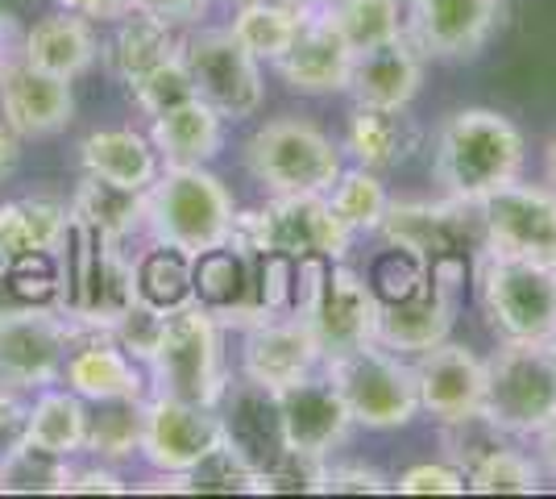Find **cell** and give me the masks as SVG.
I'll return each instance as SVG.
<instances>
[{
  "mask_svg": "<svg viewBox=\"0 0 556 499\" xmlns=\"http://www.w3.org/2000/svg\"><path fill=\"white\" fill-rule=\"evenodd\" d=\"M462 279H465L462 254L432 259L428 262V275H424V284L416 291L378 304L374 341L394 350V354H424V350L448 341L453 312H457V284Z\"/></svg>",
  "mask_w": 556,
  "mask_h": 499,
  "instance_id": "obj_10",
  "label": "cell"
},
{
  "mask_svg": "<svg viewBox=\"0 0 556 499\" xmlns=\"http://www.w3.org/2000/svg\"><path fill=\"white\" fill-rule=\"evenodd\" d=\"M325 362L320 341L300 312H278L245 329V350H241V371L266 391H282L291 383L316 375Z\"/></svg>",
  "mask_w": 556,
  "mask_h": 499,
  "instance_id": "obj_18",
  "label": "cell"
},
{
  "mask_svg": "<svg viewBox=\"0 0 556 499\" xmlns=\"http://www.w3.org/2000/svg\"><path fill=\"white\" fill-rule=\"evenodd\" d=\"M71 471H75L71 458H54V453L17 441L0 462V491H59V496H67Z\"/></svg>",
  "mask_w": 556,
  "mask_h": 499,
  "instance_id": "obj_39",
  "label": "cell"
},
{
  "mask_svg": "<svg viewBox=\"0 0 556 499\" xmlns=\"http://www.w3.org/2000/svg\"><path fill=\"white\" fill-rule=\"evenodd\" d=\"M278 400V416H282V437H287V450H303V453H328L337 450L349 437V416L345 400L337 391V383L328 375H307V379L291 383L275 391Z\"/></svg>",
  "mask_w": 556,
  "mask_h": 499,
  "instance_id": "obj_25",
  "label": "cell"
},
{
  "mask_svg": "<svg viewBox=\"0 0 556 499\" xmlns=\"http://www.w3.org/2000/svg\"><path fill=\"white\" fill-rule=\"evenodd\" d=\"M22 166V138L0 121V184H9Z\"/></svg>",
  "mask_w": 556,
  "mask_h": 499,
  "instance_id": "obj_51",
  "label": "cell"
},
{
  "mask_svg": "<svg viewBox=\"0 0 556 499\" xmlns=\"http://www.w3.org/2000/svg\"><path fill=\"white\" fill-rule=\"evenodd\" d=\"M134 271H138V296L146 304H154V309L170 312L195 300L191 259L179 254V250H170V246H159V241H154V250H146V254L134 262Z\"/></svg>",
  "mask_w": 556,
  "mask_h": 499,
  "instance_id": "obj_37",
  "label": "cell"
},
{
  "mask_svg": "<svg viewBox=\"0 0 556 499\" xmlns=\"http://www.w3.org/2000/svg\"><path fill=\"white\" fill-rule=\"evenodd\" d=\"M494 425L510 437H532L556 416L553 341H503L486 358V400Z\"/></svg>",
  "mask_w": 556,
  "mask_h": 499,
  "instance_id": "obj_7",
  "label": "cell"
},
{
  "mask_svg": "<svg viewBox=\"0 0 556 499\" xmlns=\"http://www.w3.org/2000/svg\"><path fill=\"white\" fill-rule=\"evenodd\" d=\"M71 216L84 221V225H92L100 238L121 246L146 221V191L121 188V184H109V179L84 175L75 196H71Z\"/></svg>",
  "mask_w": 556,
  "mask_h": 499,
  "instance_id": "obj_34",
  "label": "cell"
},
{
  "mask_svg": "<svg viewBox=\"0 0 556 499\" xmlns=\"http://www.w3.org/2000/svg\"><path fill=\"white\" fill-rule=\"evenodd\" d=\"M159 396H175L184 404L216 408L229 375H225V350H220V321L200 300L184 309H170L163 321V337L150 358Z\"/></svg>",
  "mask_w": 556,
  "mask_h": 499,
  "instance_id": "obj_5",
  "label": "cell"
},
{
  "mask_svg": "<svg viewBox=\"0 0 556 499\" xmlns=\"http://www.w3.org/2000/svg\"><path fill=\"white\" fill-rule=\"evenodd\" d=\"M328 204L349 234H378L382 216L391 209V196H387V184L378 179V171L357 166V171H341V179L328 191Z\"/></svg>",
  "mask_w": 556,
  "mask_h": 499,
  "instance_id": "obj_38",
  "label": "cell"
},
{
  "mask_svg": "<svg viewBox=\"0 0 556 499\" xmlns=\"http://www.w3.org/2000/svg\"><path fill=\"white\" fill-rule=\"evenodd\" d=\"M220 450V416L216 408L184 404L175 396L146 400L141 412V458L163 475H187L208 453Z\"/></svg>",
  "mask_w": 556,
  "mask_h": 499,
  "instance_id": "obj_14",
  "label": "cell"
},
{
  "mask_svg": "<svg viewBox=\"0 0 556 499\" xmlns=\"http://www.w3.org/2000/svg\"><path fill=\"white\" fill-rule=\"evenodd\" d=\"M262 259L266 254H245L232 241L212 246L191 259V284L195 300L220 321V325H257L270 309L262 300Z\"/></svg>",
  "mask_w": 556,
  "mask_h": 499,
  "instance_id": "obj_17",
  "label": "cell"
},
{
  "mask_svg": "<svg viewBox=\"0 0 556 499\" xmlns=\"http://www.w3.org/2000/svg\"><path fill=\"white\" fill-rule=\"evenodd\" d=\"M138 271L121 246L100 238L92 225L67 221V238L59 246V296L54 309L79 329H113L138 304Z\"/></svg>",
  "mask_w": 556,
  "mask_h": 499,
  "instance_id": "obj_2",
  "label": "cell"
},
{
  "mask_svg": "<svg viewBox=\"0 0 556 499\" xmlns=\"http://www.w3.org/2000/svg\"><path fill=\"white\" fill-rule=\"evenodd\" d=\"M216 416H220V446L254 478L266 475L278 458L287 453L275 391L257 387L254 379L229 383L220 404H216Z\"/></svg>",
  "mask_w": 556,
  "mask_h": 499,
  "instance_id": "obj_19",
  "label": "cell"
},
{
  "mask_svg": "<svg viewBox=\"0 0 556 499\" xmlns=\"http://www.w3.org/2000/svg\"><path fill=\"white\" fill-rule=\"evenodd\" d=\"M503 446H510V433H503L486 412H469V416H457V421L441 425L444 462H453L462 475H469L478 462H486L490 453L503 450Z\"/></svg>",
  "mask_w": 556,
  "mask_h": 499,
  "instance_id": "obj_40",
  "label": "cell"
},
{
  "mask_svg": "<svg viewBox=\"0 0 556 499\" xmlns=\"http://www.w3.org/2000/svg\"><path fill=\"white\" fill-rule=\"evenodd\" d=\"M212 0H138L141 13H150V17H159L166 25H191L200 22L204 13H208Z\"/></svg>",
  "mask_w": 556,
  "mask_h": 499,
  "instance_id": "obj_49",
  "label": "cell"
},
{
  "mask_svg": "<svg viewBox=\"0 0 556 499\" xmlns=\"http://www.w3.org/2000/svg\"><path fill=\"white\" fill-rule=\"evenodd\" d=\"M300 316H307V325L320 341V354L328 362V358L349 354V350L374 341L378 296L370 291L366 275L349 271L345 262H328L325 279L312 291V300H307V309Z\"/></svg>",
  "mask_w": 556,
  "mask_h": 499,
  "instance_id": "obj_16",
  "label": "cell"
},
{
  "mask_svg": "<svg viewBox=\"0 0 556 499\" xmlns=\"http://www.w3.org/2000/svg\"><path fill=\"white\" fill-rule=\"evenodd\" d=\"M325 471L328 458H320V453L287 450L266 475L254 478V496H312V491H325Z\"/></svg>",
  "mask_w": 556,
  "mask_h": 499,
  "instance_id": "obj_44",
  "label": "cell"
},
{
  "mask_svg": "<svg viewBox=\"0 0 556 499\" xmlns=\"http://www.w3.org/2000/svg\"><path fill=\"white\" fill-rule=\"evenodd\" d=\"M175 54H179V34H175V25H166V22H159V17L134 9L129 17L116 22V34H113V42H109V67H113L116 79L129 88L134 79H141V75L154 72V67H163L166 59H175Z\"/></svg>",
  "mask_w": 556,
  "mask_h": 499,
  "instance_id": "obj_33",
  "label": "cell"
},
{
  "mask_svg": "<svg viewBox=\"0 0 556 499\" xmlns=\"http://www.w3.org/2000/svg\"><path fill=\"white\" fill-rule=\"evenodd\" d=\"M71 321L54 304L0 309V387L42 391L63 383Z\"/></svg>",
  "mask_w": 556,
  "mask_h": 499,
  "instance_id": "obj_11",
  "label": "cell"
},
{
  "mask_svg": "<svg viewBox=\"0 0 556 499\" xmlns=\"http://www.w3.org/2000/svg\"><path fill=\"white\" fill-rule=\"evenodd\" d=\"M163 321H166L163 309H154V304L138 300V304L113 325L116 346H121L129 358H138V362H150V358H154V346H159V337H163Z\"/></svg>",
  "mask_w": 556,
  "mask_h": 499,
  "instance_id": "obj_45",
  "label": "cell"
},
{
  "mask_svg": "<svg viewBox=\"0 0 556 499\" xmlns=\"http://www.w3.org/2000/svg\"><path fill=\"white\" fill-rule=\"evenodd\" d=\"M391 491H403V496H465L469 483L453 462H419V466H407L394 478Z\"/></svg>",
  "mask_w": 556,
  "mask_h": 499,
  "instance_id": "obj_46",
  "label": "cell"
},
{
  "mask_svg": "<svg viewBox=\"0 0 556 499\" xmlns=\"http://www.w3.org/2000/svg\"><path fill=\"white\" fill-rule=\"evenodd\" d=\"M146 225L159 246L195 259L229 241L232 196L208 166H166L146 188Z\"/></svg>",
  "mask_w": 556,
  "mask_h": 499,
  "instance_id": "obj_3",
  "label": "cell"
},
{
  "mask_svg": "<svg viewBox=\"0 0 556 499\" xmlns=\"http://www.w3.org/2000/svg\"><path fill=\"white\" fill-rule=\"evenodd\" d=\"M325 375L337 383L353 425L366 428H403L416 421L419 387L416 366H407L403 354H394L378 341H366L349 354L325 362Z\"/></svg>",
  "mask_w": 556,
  "mask_h": 499,
  "instance_id": "obj_8",
  "label": "cell"
},
{
  "mask_svg": "<svg viewBox=\"0 0 556 499\" xmlns=\"http://www.w3.org/2000/svg\"><path fill=\"white\" fill-rule=\"evenodd\" d=\"M424 134L407 109H378V104H357L345 125L349 159L366 171H394L419 150Z\"/></svg>",
  "mask_w": 556,
  "mask_h": 499,
  "instance_id": "obj_27",
  "label": "cell"
},
{
  "mask_svg": "<svg viewBox=\"0 0 556 499\" xmlns=\"http://www.w3.org/2000/svg\"><path fill=\"white\" fill-rule=\"evenodd\" d=\"M25 446L54 458H75L88 441V400L71 387H42L25 412Z\"/></svg>",
  "mask_w": 556,
  "mask_h": 499,
  "instance_id": "obj_32",
  "label": "cell"
},
{
  "mask_svg": "<svg viewBox=\"0 0 556 499\" xmlns=\"http://www.w3.org/2000/svg\"><path fill=\"white\" fill-rule=\"evenodd\" d=\"M478 304L503 341H553L556 337V262L482 250Z\"/></svg>",
  "mask_w": 556,
  "mask_h": 499,
  "instance_id": "obj_4",
  "label": "cell"
},
{
  "mask_svg": "<svg viewBox=\"0 0 556 499\" xmlns=\"http://www.w3.org/2000/svg\"><path fill=\"white\" fill-rule=\"evenodd\" d=\"M465 483L478 496H535L540 491V462H532L515 446H503V450L490 453L486 462H478L465 475Z\"/></svg>",
  "mask_w": 556,
  "mask_h": 499,
  "instance_id": "obj_41",
  "label": "cell"
},
{
  "mask_svg": "<svg viewBox=\"0 0 556 499\" xmlns=\"http://www.w3.org/2000/svg\"><path fill=\"white\" fill-rule=\"evenodd\" d=\"M486 250L519 259L556 262V191L532 184H507L478 204Z\"/></svg>",
  "mask_w": 556,
  "mask_h": 499,
  "instance_id": "obj_15",
  "label": "cell"
},
{
  "mask_svg": "<svg viewBox=\"0 0 556 499\" xmlns=\"http://www.w3.org/2000/svg\"><path fill=\"white\" fill-rule=\"evenodd\" d=\"M266 229H270V250L287 259H325L341 262L349 254V234L341 216L332 213L328 196H270Z\"/></svg>",
  "mask_w": 556,
  "mask_h": 499,
  "instance_id": "obj_24",
  "label": "cell"
},
{
  "mask_svg": "<svg viewBox=\"0 0 556 499\" xmlns=\"http://www.w3.org/2000/svg\"><path fill=\"white\" fill-rule=\"evenodd\" d=\"M150 142L159 150L163 166H208L225 142V117L195 96L163 117H154Z\"/></svg>",
  "mask_w": 556,
  "mask_h": 499,
  "instance_id": "obj_29",
  "label": "cell"
},
{
  "mask_svg": "<svg viewBox=\"0 0 556 499\" xmlns=\"http://www.w3.org/2000/svg\"><path fill=\"white\" fill-rule=\"evenodd\" d=\"M129 96H134V104H138L146 117H163L170 109H179L187 100H195V84H191V75H187L184 59L175 54V59H166L163 67H154V72H146L141 79L129 84Z\"/></svg>",
  "mask_w": 556,
  "mask_h": 499,
  "instance_id": "obj_43",
  "label": "cell"
},
{
  "mask_svg": "<svg viewBox=\"0 0 556 499\" xmlns=\"http://www.w3.org/2000/svg\"><path fill=\"white\" fill-rule=\"evenodd\" d=\"M424 84V54L412 38H391L382 47L357 50L353 72H349V92L357 104H378V109H407Z\"/></svg>",
  "mask_w": 556,
  "mask_h": 499,
  "instance_id": "obj_26",
  "label": "cell"
},
{
  "mask_svg": "<svg viewBox=\"0 0 556 499\" xmlns=\"http://www.w3.org/2000/svg\"><path fill=\"white\" fill-rule=\"evenodd\" d=\"M96 491H104V496H121V491H129V483L116 475L113 462L75 466L71 478H67V496H96Z\"/></svg>",
  "mask_w": 556,
  "mask_h": 499,
  "instance_id": "obj_48",
  "label": "cell"
},
{
  "mask_svg": "<svg viewBox=\"0 0 556 499\" xmlns=\"http://www.w3.org/2000/svg\"><path fill=\"white\" fill-rule=\"evenodd\" d=\"M63 383L88 404L100 400H146V379L138 371V358H129L116 346L113 329H79L71 325Z\"/></svg>",
  "mask_w": 556,
  "mask_h": 499,
  "instance_id": "obj_22",
  "label": "cell"
},
{
  "mask_svg": "<svg viewBox=\"0 0 556 499\" xmlns=\"http://www.w3.org/2000/svg\"><path fill=\"white\" fill-rule=\"evenodd\" d=\"M300 13V29L287 54L278 59V75L307 96L349 92L353 72V47L337 25V0H291Z\"/></svg>",
  "mask_w": 556,
  "mask_h": 499,
  "instance_id": "obj_12",
  "label": "cell"
},
{
  "mask_svg": "<svg viewBox=\"0 0 556 499\" xmlns=\"http://www.w3.org/2000/svg\"><path fill=\"white\" fill-rule=\"evenodd\" d=\"M59 9H71L88 22H121L138 9V0H59Z\"/></svg>",
  "mask_w": 556,
  "mask_h": 499,
  "instance_id": "obj_50",
  "label": "cell"
},
{
  "mask_svg": "<svg viewBox=\"0 0 556 499\" xmlns=\"http://www.w3.org/2000/svg\"><path fill=\"white\" fill-rule=\"evenodd\" d=\"M71 209L34 196V200H4L0 204V262L13 266L29 254H59V246L67 238Z\"/></svg>",
  "mask_w": 556,
  "mask_h": 499,
  "instance_id": "obj_31",
  "label": "cell"
},
{
  "mask_svg": "<svg viewBox=\"0 0 556 499\" xmlns=\"http://www.w3.org/2000/svg\"><path fill=\"white\" fill-rule=\"evenodd\" d=\"M544 171H548V188L556 191V138L548 142V154H544Z\"/></svg>",
  "mask_w": 556,
  "mask_h": 499,
  "instance_id": "obj_54",
  "label": "cell"
},
{
  "mask_svg": "<svg viewBox=\"0 0 556 499\" xmlns=\"http://www.w3.org/2000/svg\"><path fill=\"white\" fill-rule=\"evenodd\" d=\"M437 184L448 200L482 204L523 171V134L494 109H457L437 134Z\"/></svg>",
  "mask_w": 556,
  "mask_h": 499,
  "instance_id": "obj_1",
  "label": "cell"
},
{
  "mask_svg": "<svg viewBox=\"0 0 556 499\" xmlns=\"http://www.w3.org/2000/svg\"><path fill=\"white\" fill-rule=\"evenodd\" d=\"M179 59L195 84V96L225 121H245L262 109V67L232 29H195L179 38Z\"/></svg>",
  "mask_w": 556,
  "mask_h": 499,
  "instance_id": "obj_9",
  "label": "cell"
},
{
  "mask_svg": "<svg viewBox=\"0 0 556 499\" xmlns=\"http://www.w3.org/2000/svg\"><path fill=\"white\" fill-rule=\"evenodd\" d=\"M337 25H341L353 54L382 47V42L403 34L399 0H337Z\"/></svg>",
  "mask_w": 556,
  "mask_h": 499,
  "instance_id": "obj_42",
  "label": "cell"
},
{
  "mask_svg": "<svg viewBox=\"0 0 556 499\" xmlns=\"http://www.w3.org/2000/svg\"><path fill=\"white\" fill-rule=\"evenodd\" d=\"M232 4H245V0H232Z\"/></svg>",
  "mask_w": 556,
  "mask_h": 499,
  "instance_id": "obj_56",
  "label": "cell"
},
{
  "mask_svg": "<svg viewBox=\"0 0 556 499\" xmlns=\"http://www.w3.org/2000/svg\"><path fill=\"white\" fill-rule=\"evenodd\" d=\"M0 117L17 138H50L75 121L71 79L25 63L22 54L0 72Z\"/></svg>",
  "mask_w": 556,
  "mask_h": 499,
  "instance_id": "obj_21",
  "label": "cell"
},
{
  "mask_svg": "<svg viewBox=\"0 0 556 499\" xmlns=\"http://www.w3.org/2000/svg\"><path fill=\"white\" fill-rule=\"evenodd\" d=\"M553 350H556V337H553Z\"/></svg>",
  "mask_w": 556,
  "mask_h": 499,
  "instance_id": "obj_57",
  "label": "cell"
},
{
  "mask_svg": "<svg viewBox=\"0 0 556 499\" xmlns=\"http://www.w3.org/2000/svg\"><path fill=\"white\" fill-rule=\"evenodd\" d=\"M141 412H146V400H100L96 408H88L84 453L113 466L141 453Z\"/></svg>",
  "mask_w": 556,
  "mask_h": 499,
  "instance_id": "obj_36",
  "label": "cell"
},
{
  "mask_svg": "<svg viewBox=\"0 0 556 499\" xmlns=\"http://www.w3.org/2000/svg\"><path fill=\"white\" fill-rule=\"evenodd\" d=\"M295 29H300V13L291 0H245L237 4V17H232V38L257 63H278L291 47Z\"/></svg>",
  "mask_w": 556,
  "mask_h": 499,
  "instance_id": "obj_35",
  "label": "cell"
},
{
  "mask_svg": "<svg viewBox=\"0 0 556 499\" xmlns=\"http://www.w3.org/2000/svg\"><path fill=\"white\" fill-rule=\"evenodd\" d=\"M416 387H419V412L432 421H457L469 412H482L486 400V362L473 354L469 346L441 341L432 350L416 354Z\"/></svg>",
  "mask_w": 556,
  "mask_h": 499,
  "instance_id": "obj_23",
  "label": "cell"
},
{
  "mask_svg": "<svg viewBox=\"0 0 556 499\" xmlns=\"http://www.w3.org/2000/svg\"><path fill=\"white\" fill-rule=\"evenodd\" d=\"M325 491L332 496H382V491H391V478L382 475L378 466H366V462H328L325 471Z\"/></svg>",
  "mask_w": 556,
  "mask_h": 499,
  "instance_id": "obj_47",
  "label": "cell"
},
{
  "mask_svg": "<svg viewBox=\"0 0 556 499\" xmlns=\"http://www.w3.org/2000/svg\"><path fill=\"white\" fill-rule=\"evenodd\" d=\"M79 163H84V175H96V179H109V184L134 191H146L163 171L154 142L134 134V129H96V134H88L79 142Z\"/></svg>",
  "mask_w": 556,
  "mask_h": 499,
  "instance_id": "obj_30",
  "label": "cell"
},
{
  "mask_svg": "<svg viewBox=\"0 0 556 499\" xmlns=\"http://www.w3.org/2000/svg\"><path fill=\"white\" fill-rule=\"evenodd\" d=\"M17 54H22V50H17V22H13L9 9H0V72H4Z\"/></svg>",
  "mask_w": 556,
  "mask_h": 499,
  "instance_id": "obj_52",
  "label": "cell"
},
{
  "mask_svg": "<svg viewBox=\"0 0 556 499\" xmlns=\"http://www.w3.org/2000/svg\"><path fill=\"white\" fill-rule=\"evenodd\" d=\"M245 166L270 196H328L345 171V159L320 125L278 117L250 134Z\"/></svg>",
  "mask_w": 556,
  "mask_h": 499,
  "instance_id": "obj_6",
  "label": "cell"
},
{
  "mask_svg": "<svg viewBox=\"0 0 556 499\" xmlns=\"http://www.w3.org/2000/svg\"><path fill=\"white\" fill-rule=\"evenodd\" d=\"M498 22L503 0H412V42L424 59H473L494 38Z\"/></svg>",
  "mask_w": 556,
  "mask_h": 499,
  "instance_id": "obj_20",
  "label": "cell"
},
{
  "mask_svg": "<svg viewBox=\"0 0 556 499\" xmlns=\"http://www.w3.org/2000/svg\"><path fill=\"white\" fill-rule=\"evenodd\" d=\"M378 234H382L387 246H399V250H407V254H416L424 262L465 254V246L486 250L482 213H478V204H462V200H444V204L391 200Z\"/></svg>",
  "mask_w": 556,
  "mask_h": 499,
  "instance_id": "obj_13",
  "label": "cell"
},
{
  "mask_svg": "<svg viewBox=\"0 0 556 499\" xmlns=\"http://www.w3.org/2000/svg\"><path fill=\"white\" fill-rule=\"evenodd\" d=\"M22 59L59 75V79H79L96 67L100 42H96V29L88 17H79L71 9H54L50 17L34 22V29L25 34Z\"/></svg>",
  "mask_w": 556,
  "mask_h": 499,
  "instance_id": "obj_28",
  "label": "cell"
},
{
  "mask_svg": "<svg viewBox=\"0 0 556 499\" xmlns=\"http://www.w3.org/2000/svg\"><path fill=\"white\" fill-rule=\"evenodd\" d=\"M13 450V446H9V441H4V437H0V462H4V453Z\"/></svg>",
  "mask_w": 556,
  "mask_h": 499,
  "instance_id": "obj_55",
  "label": "cell"
},
{
  "mask_svg": "<svg viewBox=\"0 0 556 499\" xmlns=\"http://www.w3.org/2000/svg\"><path fill=\"white\" fill-rule=\"evenodd\" d=\"M535 437H540V462H544V471H548V475H556V416L540 428Z\"/></svg>",
  "mask_w": 556,
  "mask_h": 499,
  "instance_id": "obj_53",
  "label": "cell"
}]
</instances>
